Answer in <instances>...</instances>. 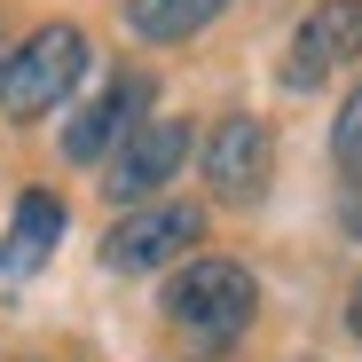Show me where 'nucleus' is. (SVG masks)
Returning <instances> with one entry per match:
<instances>
[{
    "label": "nucleus",
    "instance_id": "f8f14e48",
    "mask_svg": "<svg viewBox=\"0 0 362 362\" xmlns=\"http://www.w3.org/2000/svg\"><path fill=\"white\" fill-rule=\"evenodd\" d=\"M346 331H354V346H362V284L346 291Z\"/></svg>",
    "mask_w": 362,
    "mask_h": 362
},
{
    "label": "nucleus",
    "instance_id": "39448f33",
    "mask_svg": "<svg viewBox=\"0 0 362 362\" xmlns=\"http://www.w3.org/2000/svg\"><path fill=\"white\" fill-rule=\"evenodd\" d=\"M197 173H205V197H221V205L268 197V173H276V134H268V118L221 110L213 127H205V142H197Z\"/></svg>",
    "mask_w": 362,
    "mask_h": 362
},
{
    "label": "nucleus",
    "instance_id": "9b49d317",
    "mask_svg": "<svg viewBox=\"0 0 362 362\" xmlns=\"http://www.w3.org/2000/svg\"><path fill=\"white\" fill-rule=\"evenodd\" d=\"M339 228L362 245V181H354V189H339Z\"/></svg>",
    "mask_w": 362,
    "mask_h": 362
},
{
    "label": "nucleus",
    "instance_id": "423d86ee",
    "mask_svg": "<svg viewBox=\"0 0 362 362\" xmlns=\"http://www.w3.org/2000/svg\"><path fill=\"white\" fill-rule=\"evenodd\" d=\"M354 55H362V0H315V8L299 16L291 47H284V87L291 95L331 87Z\"/></svg>",
    "mask_w": 362,
    "mask_h": 362
},
{
    "label": "nucleus",
    "instance_id": "6e6552de",
    "mask_svg": "<svg viewBox=\"0 0 362 362\" xmlns=\"http://www.w3.org/2000/svg\"><path fill=\"white\" fill-rule=\"evenodd\" d=\"M64 197L55 189H16V213H8V228H0V276L8 284H32L47 260H55V245H64Z\"/></svg>",
    "mask_w": 362,
    "mask_h": 362
},
{
    "label": "nucleus",
    "instance_id": "9d476101",
    "mask_svg": "<svg viewBox=\"0 0 362 362\" xmlns=\"http://www.w3.org/2000/svg\"><path fill=\"white\" fill-rule=\"evenodd\" d=\"M331 165H339V181L354 189L362 181V87L339 103V118H331Z\"/></svg>",
    "mask_w": 362,
    "mask_h": 362
},
{
    "label": "nucleus",
    "instance_id": "f257e3e1",
    "mask_svg": "<svg viewBox=\"0 0 362 362\" xmlns=\"http://www.w3.org/2000/svg\"><path fill=\"white\" fill-rule=\"evenodd\" d=\"M158 315H165L181 362H221L260 315V276L245 260H228V252H197V260H181L165 276Z\"/></svg>",
    "mask_w": 362,
    "mask_h": 362
},
{
    "label": "nucleus",
    "instance_id": "0eeeda50",
    "mask_svg": "<svg viewBox=\"0 0 362 362\" xmlns=\"http://www.w3.org/2000/svg\"><path fill=\"white\" fill-rule=\"evenodd\" d=\"M142 118H150V79H142V71H118L95 103L71 110V127H64V158H71V165H110L118 142H127Z\"/></svg>",
    "mask_w": 362,
    "mask_h": 362
},
{
    "label": "nucleus",
    "instance_id": "20e7f679",
    "mask_svg": "<svg viewBox=\"0 0 362 362\" xmlns=\"http://www.w3.org/2000/svg\"><path fill=\"white\" fill-rule=\"evenodd\" d=\"M181 165H197V127H189V118H142V127L118 142V158L103 165V197H110L118 213L158 205V197L173 189Z\"/></svg>",
    "mask_w": 362,
    "mask_h": 362
},
{
    "label": "nucleus",
    "instance_id": "f03ea898",
    "mask_svg": "<svg viewBox=\"0 0 362 362\" xmlns=\"http://www.w3.org/2000/svg\"><path fill=\"white\" fill-rule=\"evenodd\" d=\"M87 71H95V47H87L79 24H40V32H24L8 55H0V118L32 127V118H47L55 103H71Z\"/></svg>",
    "mask_w": 362,
    "mask_h": 362
},
{
    "label": "nucleus",
    "instance_id": "ddd939ff",
    "mask_svg": "<svg viewBox=\"0 0 362 362\" xmlns=\"http://www.w3.org/2000/svg\"><path fill=\"white\" fill-rule=\"evenodd\" d=\"M291 362H315V354H291Z\"/></svg>",
    "mask_w": 362,
    "mask_h": 362
},
{
    "label": "nucleus",
    "instance_id": "7ed1b4c3",
    "mask_svg": "<svg viewBox=\"0 0 362 362\" xmlns=\"http://www.w3.org/2000/svg\"><path fill=\"white\" fill-rule=\"evenodd\" d=\"M205 245V205L189 197H158V205H134L103 228V268L118 276H173L181 260H197Z\"/></svg>",
    "mask_w": 362,
    "mask_h": 362
},
{
    "label": "nucleus",
    "instance_id": "1a4fd4ad",
    "mask_svg": "<svg viewBox=\"0 0 362 362\" xmlns=\"http://www.w3.org/2000/svg\"><path fill=\"white\" fill-rule=\"evenodd\" d=\"M221 8L228 0H127V32L142 47H181V40H197Z\"/></svg>",
    "mask_w": 362,
    "mask_h": 362
}]
</instances>
